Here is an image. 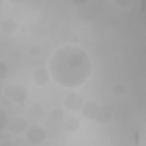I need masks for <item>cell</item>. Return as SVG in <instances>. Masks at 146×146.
Returning <instances> with one entry per match:
<instances>
[{"instance_id":"obj_1","label":"cell","mask_w":146,"mask_h":146,"mask_svg":"<svg viewBox=\"0 0 146 146\" xmlns=\"http://www.w3.org/2000/svg\"><path fill=\"white\" fill-rule=\"evenodd\" d=\"M48 68L56 83L67 88H76L83 85L90 76L92 61L83 48L78 45L67 44L53 54Z\"/></svg>"},{"instance_id":"obj_2","label":"cell","mask_w":146,"mask_h":146,"mask_svg":"<svg viewBox=\"0 0 146 146\" xmlns=\"http://www.w3.org/2000/svg\"><path fill=\"white\" fill-rule=\"evenodd\" d=\"M46 137V132L39 125H33L27 128L26 132V138L32 145H39L44 141Z\"/></svg>"},{"instance_id":"obj_3","label":"cell","mask_w":146,"mask_h":146,"mask_svg":"<svg viewBox=\"0 0 146 146\" xmlns=\"http://www.w3.org/2000/svg\"><path fill=\"white\" fill-rule=\"evenodd\" d=\"M64 106L70 112H76L83 106V99L77 94L70 93L64 99Z\"/></svg>"},{"instance_id":"obj_4","label":"cell","mask_w":146,"mask_h":146,"mask_svg":"<svg viewBox=\"0 0 146 146\" xmlns=\"http://www.w3.org/2000/svg\"><path fill=\"white\" fill-rule=\"evenodd\" d=\"M8 127L9 131L13 135L19 136L26 132L27 123L23 117L15 116L9 121Z\"/></svg>"},{"instance_id":"obj_5","label":"cell","mask_w":146,"mask_h":146,"mask_svg":"<svg viewBox=\"0 0 146 146\" xmlns=\"http://www.w3.org/2000/svg\"><path fill=\"white\" fill-rule=\"evenodd\" d=\"M29 91L24 85L18 84L14 86L11 99L12 101L17 104H22L28 99Z\"/></svg>"},{"instance_id":"obj_6","label":"cell","mask_w":146,"mask_h":146,"mask_svg":"<svg viewBox=\"0 0 146 146\" xmlns=\"http://www.w3.org/2000/svg\"><path fill=\"white\" fill-rule=\"evenodd\" d=\"M51 74L44 68H38L33 74L32 79L35 84L40 87L46 86L50 81Z\"/></svg>"},{"instance_id":"obj_7","label":"cell","mask_w":146,"mask_h":146,"mask_svg":"<svg viewBox=\"0 0 146 146\" xmlns=\"http://www.w3.org/2000/svg\"><path fill=\"white\" fill-rule=\"evenodd\" d=\"M100 107V104L96 101H88L82 106V115L86 119L94 120L95 119Z\"/></svg>"},{"instance_id":"obj_8","label":"cell","mask_w":146,"mask_h":146,"mask_svg":"<svg viewBox=\"0 0 146 146\" xmlns=\"http://www.w3.org/2000/svg\"><path fill=\"white\" fill-rule=\"evenodd\" d=\"M112 117L113 114L111 110L106 106H101L95 120L100 124H106L112 120Z\"/></svg>"},{"instance_id":"obj_9","label":"cell","mask_w":146,"mask_h":146,"mask_svg":"<svg viewBox=\"0 0 146 146\" xmlns=\"http://www.w3.org/2000/svg\"><path fill=\"white\" fill-rule=\"evenodd\" d=\"M18 27L17 23L12 18L7 17L3 19L1 23V29L6 34H11L15 31Z\"/></svg>"},{"instance_id":"obj_10","label":"cell","mask_w":146,"mask_h":146,"mask_svg":"<svg viewBox=\"0 0 146 146\" xmlns=\"http://www.w3.org/2000/svg\"><path fill=\"white\" fill-rule=\"evenodd\" d=\"M65 129L70 133H75L79 131L80 127V123L79 119L75 117H71L67 119L64 122Z\"/></svg>"},{"instance_id":"obj_11","label":"cell","mask_w":146,"mask_h":146,"mask_svg":"<svg viewBox=\"0 0 146 146\" xmlns=\"http://www.w3.org/2000/svg\"><path fill=\"white\" fill-rule=\"evenodd\" d=\"M50 116L55 121H61L65 117V111L62 107H56L51 111Z\"/></svg>"},{"instance_id":"obj_12","label":"cell","mask_w":146,"mask_h":146,"mask_svg":"<svg viewBox=\"0 0 146 146\" xmlns=\"http://www.w3.org/2000/svg\"><path fill=\"white\" fill-rule=\"evenodd\" d=\"M127 92L125 86L120 83L115 84L112 89L113 95L116 98H122L125 96Z\"/></svg>"},{"instance_id":"obj_13","label":"cell","mask_w":146,"mask_h":146,"mask_svg":"<svg viewBox=\"0 0 146 146\" xmlns=\"http://www.w3.org/2000/svg\"><path fill=\"white\" fill-rule=\"evenodd\" d=\"M13 141L11 136L8 133H4L0 136L1 146H11L13 145Z\"/></svg>"},{"instance_id":"obj_14","label":"cell","mask_w":146,"mask_h":146,"mask_svg":"<svg viewBox=\"0 0 146 146\" xmlns=\"http://www.w3.org/2000/svg\"><path fill=\"white\" fill-rule=\"evenodd\" d=\"M8 75V66L3 60H0V81L2 82L6 79Z\"/></svg>"},{"instance_id":"obj_15","label":"cell","mask_w":146,"mask_h":146,"mask_svg":"<svg viewBox=\"0 0 146 146\" xmlns=\"http://www.w3.org/2000/svg\"><path fill=\"white\" fill-rule=\"evenodd\" d=\"M9 123L7 113L3 109H0V129H3L8 125Z\"/></svg>"},{"instance_id":"obj_16","label":"cell","mask_w":146,"mask_h":146,"mask_svg":"<svg viewBox=\"0 0 146 146\" xmlns=\"http://www.w3.org/2000/svg\"><path fill=\"white\" fill-rule=\"evenodd\" d=\"M114 5L119 8L125 9L129 6L133 2L132 0H113L112 1Z\"/></svg>"},{"instance_id":"obj_17","label":"cell","mask_w":146,"mask_h":146,"mask_svg":"<svg viewBox=\"0 0 146 146\" xmlns=\"http://www.w3.org/2000/svg\"><path fill=\"white\" fill-rule=\"evenodd\" d=\"M28 51L31 56H37L40 54L41 49L39 45L37 44H32L29 46Z\"/></svg>"},{"instance_id":"obj_18","label":"cell","mask_w":146,"mask_h":146,"mask_svg":"<svg viewBox=\"0 0 146 146\" xmlns=\"http://www.w3.org/2000/svg\"><path fill=\"white\" fill-rule=\"evenodd\" d=\"M14 86L11 84H8L3 89V94L7 98H11L13 91Z\"/></svg>"},{"instance_id":"obj_19","label":"cell","mask_w":146,"mask_h":146,"mask_svg":"<svg viewBox=\"0 0 146 146\" xmlns=\"http://www.w3.org/2000/svg\"><path fill=\"white\" fill-rule=\"evenodd\" d=\"M70 40L72 43V44L74 45H78L80 43V38L77 34H73L71 36L70 38Z\"/></svg>"},{"instance_id":"obj_20","label":"cell","mask_w":146,"mask_h":146,"mask_svg":"<svg viewBox=\"0 0 146 146\" xmlns=\"http://www.w3.org/2000/svg\"><path fill=\"white\" fill-rule=\"evenodd\" d=\"M71 2L72 3V4H74V5H76V6H82V5H85L86 3H87V2H88V1H83V0H82V1H80V0H74V1H71Z\"/></svg>"},{"instance_id":"obj_21","label":"cell","mask_w":146,"mask_h":146,"mask_svg":"<svg viewBox=\"0 0 146 146\" xmlns=\"http://www.w3.org/2000/svg\"><path fill=\"white\" fill-rule=\"evenodd\" d=\"M9 2L13 5H21L25 2V0H9Z\"/></svg>"},{"instance_id":"obj_22","label":"cell","mask_w":146,"mask_h":146,"mask_svg":"<svg viewBox=\"0 0 146 146\" xmlns=\"http://www.w3.org/2000/svg\"><path fill=\"white\" fill-rule=\"evenodd\" d=\"M21 31L23 34H27V29L25 26H22L21 27Z\"/></svg>"}]
</instances>
